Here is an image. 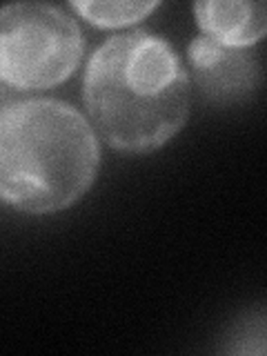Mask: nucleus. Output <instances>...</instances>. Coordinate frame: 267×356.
Instances as JSON below:
<instances>
[{
  "label": "nucleus",
  "instance_id": "nucleus-6",
  "mask_svg": "<svg viewBox=\"0 0 267 356\" xmlns=\"http://www.w3.org/2000/svg\"><path fill=\"white\" fill-rule=\"evenodd\" d=\"M72 7L81 14L87 22L96 27H122L138 22L159 7V3H72Z\"/></svg>",
  "mask_w": 267,
  "mask_h": 356
},
{
  "label": "nucleus",
  "instance_id": "nucleus-4",
  "mask_svg": "<svg viewBox=\"0 0 267 356\" xmlns=\"http://www.w3.org/2000/svg\"><path fill=\"white\" fill-rule=\"evenodd\" d=\"M187 54L200 89L216 100L243 98L259 83V63L248 49L222 47L200 36L189 44Z\"/></svg>",
  "mask_w": 267,
  "mask_h": 356
},
{
  "label": "nucleus",
  "instance_id": "nucleus-5",
  "mask_svg": "<svg viewBox=\"0 0 267 356\" xmlns=\"http://www.w3.org/2000/svg\"><path fill=\"white\" fill-rule=\"evenodd\" d=\"M194 14L205 36L222 47L248 49L267 31V9L263 3L211 0L196 3Z\"/></svg>",
  "mask_w": 267,
  "mask_h": 356
},
{
  "label": "nucleus",
  "instance_id": "nucleus-3",
  "mask_svg": "<svg viewBox=\"0 0 267 356\" xmlns=\"http://www.w3.org/2000/svg\"><path fill=\"white\" fill-rule=\"evenodd\" d=\"M85 49L76 20L47 3L0 9V81L16 89H47L67 81Z\"/></svg>",
  "mask_w": 267,
  "mask_h": 356
},
{
  "label": "nucleus",
  "instance_id": "nucleus-1",
  "mask_svg": "<svg viewBox=\"0 0 267 356\" xmlns=\"http://www.w3.org/2000/svg\"><path fill=\"white\" fill-rule=\"evenodd\" d=\"M85 105L114 149L154 152L183 129L189 81L165 38L140 29L118 33L87 63Z\"/></svg>",
  "mask_w": 267,
  "mask_h": 356
},
{
  "label": "nucleus",
  "instance_id": "nucleus-2",
  "mask_svg": "<svg viewBox=\"0 0 267 356\" xmlns=\"http://www.w3.org/2000/svg\"><path fill=\"white\" fill-rule=\"evenodd\" d=\"M100 149L89 122L51 98L0 109V200L49 214L74 205L98 174Z\"/></svg>",
  "mask_w": 267,
  "mask_h": 356
}]
</instances>
